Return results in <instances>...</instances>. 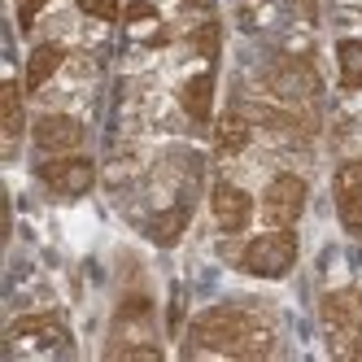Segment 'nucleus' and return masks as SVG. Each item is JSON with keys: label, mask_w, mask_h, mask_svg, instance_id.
<instances>
[{"label": "nucleus", "mask_w": 362, "mask_h": 362, "mask_svg": "<svg viewBox=\"0 0 362 362\" xmlns=\"http://www.w3.org/2000/svg\"><path fill=\"white\" fill-rule=\"evenodd\" d=\"M127 18H132V22H144V18H153V9H148V5H132V9H127Z\"/></svg>", "instance_id": "nucleus-21"}, {"label": "nucleus", "mask_w": 362, "mask_h": 362, "mask_svg": "<svg viewBox=\"0 0 362 362\" xmlns=\"http://www.w3.org/2000/svg\"><path fill=\"white\" fill-rule=\"evenodd\" d=\"M184 227H188V205H170V210H162L148 223V236L158 245H175L179 236H184Z\"/></svg>", "instance_id": "nucleus-12"}, {"label": "nucleus", "mask_w": 362, "mask_h": 362, "mask_svg": "<svg viewBox=\"0 0 362 362\" xmlns=\"http://www.w3.org/2000/svg\"><path fill=\"white\" fill-rule=\"evenodd\" d=\"M62 62H66V48L62 44H40V48H31V57H27V88L31 92L44 88L62 70Z\"/></svg>", "instance_id": "nucleus-10"}, {"label": "nucleus", "mask_w": 362, "mask_h": 362, "mask_svg": "<svg viewBox=\"0 0 362 362\" xmlns=\"http://www.w3.org/2000/svg\"><path fill=\"white\" fill-rule=\"evenodd\" d=\"M192 44H197V53H205V57H214V53H218V22H205V27H197Z\"/></svg>", "instance_id": "nucleus-17"}, {"label": "nucleus", "mask_w": 362, "mask_h": 362, "mask_svg": "<svg viewBox=\"0 0 362 362\" xmlns=\"http://www.w3.org/2000/svg\"><path fill=\"white\" fill-rule=\"evenodd\" d=\"M179 100H184L188 118L205 122L210 118V105H214V74H192V79L184 83V92H179Z\"/></svg>", "instance_id": "nucleus-11"}, {"label": "nucleus", "mask_w": 362, "mask_h": 362, "mask_svg": "<svg viewBox=\"0 0 362 362\" xmlns=\"http://www.w3.org/2000/svg\"><path fill=\"white\" fill-rule=\"evenodd\" d=\"M192 349L231 354V358H267L275 349V336L262 319H253L249 310L218 305V310H205L192 323Z\"/></svg>", "instance_id": "nucleus-1"}, {"label": "nucleus", "mask_w": 362, "mask_h": 362, "mask_svg": "<svg viewBox=\"0 0 362 362\" xmlns=\"http://www.w3.org/2000/svg\"><path fill=\"white\" fill-rule=\"evenodd\" d=\"M114 358H162L158 345H114Z\"/></svg>", "instance_id": "nucleus-19"}, {"label": "nucleus", "mask_w": 362, "mask_h": 362, "mask_svg": "<svg viewBox=\"0 0 362 362\" xmlns=\"http://www.w3.org/2000/svg\"><path fill=\"white\" fill-rule=\"evenodd\" d=\"M305 210V184L297 175H275L262 192V218L271 227H293Z\"/></svg>", "instance_id": "nucleus-4"}, {"label": "nucleus", "mask_w": 362, "mask_h": 362, "mask_svg": "<svg viewBox=\"0 0 362 362\" xmlns=\"http://www.w3.org/2000/svg\"><path fill=\"white\" fill-rule=\"evenodd\" d=\"M267 83H271V92L284 96V100H305L310 92L319 88L315 70H310V62H301V57H279V62L271 66V74H267Z\"/></svg>", "instance_id": "nucleus-6"}, {"label": "nucleus", "mask_w": 362, "mask_h": 362, "mask_svg": "<svg viewBox=\"0 0 362 362\" xmlns=\"http://www.w3.org/2000/svg\"><path fill=\"white\" fill-rule=\"evenodd\" d=\"M44 332H57L53 315H31V319H18L13 323V336H44Z\"/></svg>", "instance_id": "nucleus-16"}, {"label": "nucleus", "mask_w": 362, "mask_h": 362, "mask_svg": "<svg viewBox=\"0 0 362 362\" xmlns=\"http://www.w3.org/2000/svg\"><path fill=\"white\" fill-rule=\"evenodd\" d=\"M48 5V0H22V27H31V22H35V13Z\"/></svg>", "instance_id": "nucleus-20"}, {"label": "nucleus", "mask_w": 362, "mask_h": 362, "mask_svg": "<svg viewBox=\"0 0 362 362\" xmlns=\"http://www.w3.org/2000/svg\"><path fill=\"white\" fill-rule=\"evenodd\" d=\"M249 136H253V127H249V118H245L240 110H227V114L218 118V127H214V144H218L223 158H236V153H245Z\"/></svg>", "instance_id": "nucleus-9"}, {"label": "nucleus", "mask_w": 362, "mask_h": 362, "mask_svg": "<svg viewBox=\"0 0 362 362\" xmlns=\"http://www.w3.org/2000/svg\"><path fill=\"white\" fill-rule=\"evenodd\" d=\"M297 262V240H293V231L288 227H275L267 231V236H253L240 253V267L249 275H262V279H279V275H288Z\"/></svg>", "instance_id": "nucleus-3"}, {"label": "nucleus", "mask_w": 362, "mask_h": 362, "mask_svg": "<svg viewBox=\"0 0 362 362\" xmlns=\"http://www.w3.org/2000/svg\"><path fill=\"white\" fill-rule=\"evenodd\" d=\"M79 9L88 18H100V22H114L122 9H118V0H79Z\"/></svg>", "instance_id": "nucleus-18"}, {"label": "nucleus", "mask_w": 362, "mask_h": 362, "mask_svg": "<svg viewBox=\"0 0 362 362\" xmlns=\"http://www.w3.org/2000/svg\"><path fill=\"white\" fill-rule=\"evenodd\" d=\"M35 144L44 148V153H74L83 144V127H79V118H70V114H44V118H35Z\"/></svg>", "instance_id": "nucleus-7"}, {"label": "nucleus", "mask_w": 362, "mask_h": 362, "mask_svg": "<svg viewBox=\"0 0 362 362\" xmlns=\"http://www.w3.org/2000/svg\"><path fill=\"white\" fill-rule=\"evenodd\" d=\"M22 122H27V114H22V88L5 83V136L9 140L22 136Z\"/></svg>", "instance_id": "nucleus-14"}, {"label": "nucleus", "mask_w": 362, "mask_h": 362, "mask_svg": "<svg viewBox=\"0 0 362 362\" xmlns=\"http://www.w3.org/2000/svg\"><path fill=\"white\" fill-rule=\"evenodd\" d=\"M323 327L341 358H362V293L336 288L323 297Z\"/></svg>", "instance_id": "nucleus-2"}, {"label": "nucleus", "mask_w": 362, "mask_h": 362, "mask_svg": "<svg viewBox=\"0 0 362 362\" xmlns=\"http://www.w3.org/2000/svg\"><path fill=\"white\" fill-rule=\"evenodd\" d=\"M336 201H341V223L354 231V236H362V188L336 192Z\"/></svg>", "instance_id": "nucleus-15"}, {"label": "nucleus", "mask_w": 362, "mask_h": 362, "mask_svg": "<svg viewBox=\"0 0 362 362\" xmlns=\"http://www.w3.org/2000/svg\"><path fill=\"white\" fill-rule=\"evenodd\" d=\"M336 62H341V83L362 88V40H341L336 44Z\"/></svg>", "instance_id": "nucleus-13"}, {"label": "nucleus", "mask_w": 362, "mask_h": 362, "mask_svg": "<svg viewBox=\"0 0 362 362\" xmlns=\"http://www.w3.org/2000/svg\"><path fill=\"white\" fill-rule=\"evenodd\" d=\"M40 179L57 197H83L92 188V179H96V166L88 158H79V153H57V158H48L40 166Z\"/></svg>", "instance_id": "nucleus-5"}, {"label": "nucleus", "mask_w": 362, "mask_h": 362, "mask_svg": "<svg viewBox=\"0 0 362 362\" xmlns=\"http://www.w3.org/2000/svg\"><path fill=\"white\" fill-rule=\"evenodd\" d=\"M210 210H214V223H218L223 231H245L249 218H253V201H249V192L236 188V184H218L214 197H210Z\"/></svg>", "instance_id": "nucleus-8"}]
</instances>
